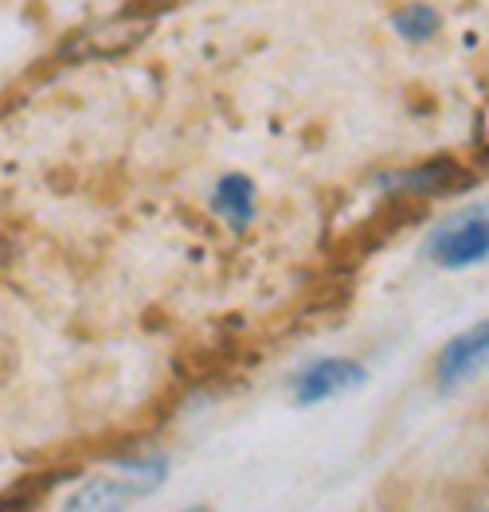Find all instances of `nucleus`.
I'll use <instances>...</instances> for the list:
<instances>
[{
	"label": "nucleus",
	"mask_w": 489,
	"mask_h": 512,
	"mask_svg": "<svg viewBox=\"0 0 489 512\" xmlns=\"http://www.w3.org/2000/svg\"><path fill=\"white\" fill-rule=\"evenodd\" d=\"M423 258L439 270H470L489 258V204L450 215L423 239Z\"/></svg>",
	"instance_id": "f257e3e1"
},
{
	"label": "nucleus",
	"mask_w": 489,
	"mask_h": 512,
	"mask_svg": "<svg viewBox=\"0 0 489 512\" xmlns=\"http://www.w3.org/2000/svg\"><path fill=\"white\" fill-rule=\"evenodd\" d=\"M486 368H489V317L478 321V325H470V329H462L458 337H450L439 348V356H435V387L443 395H450V391L470 384L474 376H482Z\"/></svg>",
	"instance_id": "f03ea898"
},
{
	"label": "nucleus",
	"mask_w": 489,
	"mask_h": 512,
	"mask_svg": "<svg viewBox=\"0 0 489 512\" xmlns=\"http://www.w3.org/2000/svg\"><path fill=\"white\" fill-rule=\"evenodd\" d=\"M368 380L364 364H356L349 356H325V360H313L306 364L298 376H294V403L298 407H317V403H329V399H341Z\"/></svg>",
	"instance_id": "7ed1b4c3"
},
{
	"label": "nucleus",
	"mask_w": 489,
	"mask_h": 512,
	"mask_svg": "<svg viewBox=\"0 0 489 512\" xmlns=\"http://www.w3.org/2000/svg\"><path fill=\"white\" fill-rule=\"evenodd\" d=\"M462 180V169L450 161V157H435V161H423V165H411V169L384 172L376 184L392 196H435L446 192Z\"/></svg>",
	"instance_id": "20e7f679"
},
{
	"label": "nucleus",
	"mask_w": 489,
	"mask_h": 512,
	"mask_svg": "<svg viewBox=\"0 0 489 512\" xmlns=\"http://www.w3.org/2000/svg\"><path fill=\"white\" fill-rule=\"evenodd\" d=\"M255 204H259V188L247 172H227L212 188V212L220 215L231 231H247L255 223Z\"/></svg>",
	"instance_id": "39448f33"
},
{
	"label": "nucleus",
	"mask_w": 489,
	"mask_h": 512,
	"mask_svg": "<svg viewBox=\"0 0 489 512\" xmlns=\"http://www.w3.org/2000/svg\"><path fill=\"white\" fill-rule=\"evenodd\" d=\"M134 497V485L126 477H90L67 497L63 512H126Z\"/></svg>",
	"instance_id": "423d86ee"
},
{
	"label": "nucleus",
	"mask_w": 489,
	"mask_h": 512,
	"mask_svg": "<svg viewBox=\"0 0 489 512\" xmlns=\"http://www.w3.org/2000/svg\"><path fill=\"white\" fill-rule=\"evenodd\" d=\"M392 32L403 43H431L443 32V12L435 4H423V0H411L392 12Z\"/></svg>",
	"instance_id": "0eeeda50"
},
{
	"label": "nucleus",
	"mask_w": 489,
	"mask_h": 512,
	"mask_svg": "<svg viewBox=\"0 0 489 512\" xmlns=\"http://www.w3.org/2000/svg\"><path fill=\"white\" fill-rule=\"evenodd\" d=\"M118 477H126V481L134 485L137 497H145V493H157V489L165 485V477H169V458H161V454L122 458V462H118Z\"/></svg>",
	"instance_id": "6e6552de"
},
{
	"label": "nucleus",
	"mask_w": 489,
	"mask_h": 512,
	"mask_svg": "<svg viewBox=\"0 0 489 512\" xmlns=\"http://www.w3.org/2000/svg\"><path fill=\"white\" fill-rule=\"evenodd\" d=\"M0 512H28V505H24V501H20V505H16V501H0Z\"/></svg>",
	"instance_id": "1a4fd4ad"
},
{
	"label": "nucleus",
	"mask_w": 489,
	"mask_h": 512,
	"mask_svg": "<svg viewBox=\"0 0 489 512\" xmlns=\"http://www.w3.org/2000/svg\"><path fill=\"white\" fill-rule=\"evenodd\" d=\"M180 512H212L208 505H188V509H180Z\"/></svg>",
	"instance_id": "9d476101"
}]
</instances>
